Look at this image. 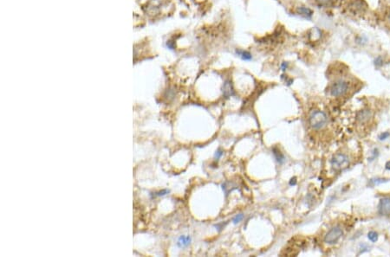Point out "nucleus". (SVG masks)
<instances>
[{
	"label": "nucleus",
	"mask_w": 390,
	"mask_h": 257,
	"mask_svg": "<svg viewBox=\"0 0 390 257\" xmlns=\"http://www.w3.org/2000/svg\"><path fill=\"white\" fill-rule=\"evenodd\" d=\"M385 166H386L387 170H389V171H390V161H388V162H387V164H386V165H385Z\"/></svg>",
	"instance_id": "obj_23"
},
{
	"label": "nucleus",
	"mask_w": 390,
	"mask_h": 257,
	"mask_svg": "<svg viewBox=\"0 0 390 257\" xmlns=\"http://www.w3.org/2000/svg\"><path fill=\"white\" fill-rule=\"evenodd\" d=\"M350 8L354 10L355 11H362L363 9L365 8L364 2L361 1V0H356L351 4Z\"/></svg>",
	"instance_id": "obj_10"
},
{
	"label": "nucleus",
	"mask_w": 390,
	"mask_h": 257,
	"mask_svg": "<svg viewBox=\"0 0 390 257\" xmlns=\"http://www.w3.org/2000/svg\"><path fill=\"white\" fill-rule=\"evenodd\" d=\"M390 136V133L388 132H384V133H382L381 134L379 135V139L380 140H385L386 139H388V137Z\"/></svg>",
	"instance_id": "obj_17"
},
{
	"label": "nucleus",
	"mask_w": 390,
	"mask_h": 257,
	"mask_svg": "<svg viewBox=\"0 0 390 257\" xmlns=\"http://www.w3.org/2000/svg\"><path fill=\"white\" fill-rule=\"evenodd\" d=\"M237 55H239L240 58H242L244 61H250L252 59V55L246 50H236Z\"/></svg>",
	"instance_id": "obj_12"
},
{
	"label": "nucleus",
	"mask_w": 390,
	"mask_h": 257,
	"mask_svg": "<svg viewBox=\"0 0 390 257\" xmlns=\"http://www.w3.org/2000/svg\"><path fill=\"white\" fill-rule=\"evenodd\" d=\"M389 20H390V14H389Z\"/></svg>",
	"instance_id": "obj_24"
},
{
	"label": "nucleus",
	"mask_w": 390,
	"mask_h": 257,
	"mask_svg": "<svg viewBox=\"0 0 390 257\" xmlns=\"http://www.w3.org/2000/svg\"><path fill=\"white\" fill-rule=\"evenodd\" d=\"M297 11H298V14H300L301 16H303V17H307V18H311L312 17V15H313V11H311V9L304 7V6L298 7Z\"/></svg>",
	"instance_id": "obj_8"
},
{
	"label": "nucleus",
	"mask_w": 390,
	"mask_h": 257,
	"mask_svg": "<svg viewBox=\"0 0 390 257\" xmlns=\"http://www.w3.org/2000/svg\"><path fill=\"white\" fill-rule=\"evenodd\" d=\"M316 1L317 2V4H318L319 5L325 6V5H328V4H330L332 0H316Z\"/></svg>",
	"instance_id": "obj_18"
},
{
	"label": "nucleus",
	"mask_w": 390,
	"mask_h": 257,
	"mask_svg": "<svg viewBox=\"0 0 390 257\" xmlns=\"http://www.w3.org/2000/svg\"><path fill=\"white\" fill-rule=\"evenodd\" d=\"M309 122L313 129L320 130L327 125V114L323 111H319V110L312 111L309 118Z\"/></svg>",
	"instance_id": "obj_1"
},
{
	"label": "nucleus",
	"mask_w": 390,
	"mask_h": 257,
	"mask_svg": "<svg viewBox=\"0 0 390 257\" xmlns=\"http://www.w3.org/2000/svg\"><path fill=\"white\" fill-rule=\"evenodd\" d=\"M223 94L226 98H229V97L233 96L235 95V90L233 89V86L230 81H226L224 85H223Z\"/></svg>",
	"instance_id": "obj_6"
},
{
	"label": "nucleus",
	"mask_w": 390,
	"mask_h": 257,
	"mask_svg": "<svg viewBox=\"0 0 390 257\" xmlns=\"http://www.w3.org/2000/svg\"><path fill=\"white\" fill-rule=\"evenodd\" d=\"M371 117V112L369 110H363L357 114V120L361 122H364L366 120H369Z\"/></svg>",
	"instance_id": "obj_9"
},
{
	"label": "nucleus",
	"mask_w": 390,
	"mask_h": 257,
	"mask_svg": "<svg viewBox=\"0 0 390 257\" xmlns=\"http://www.w3.org/2000/svg\"><path fill=\"white\" fill-rule=\"evenodd\" d=\"M374 64L377 67H381L382 66V64H383V60H382V56H378V57H376L374 59Z\"/></svg>",
	"instance_id": "obj_16"
},
{
	"label": "nucleus",
	"mask_w": 390,
	"mask_h": 257,
	"mask_svg": "<svg viewBox=\"0 0 390 257\" xmlns=\"http://www.w3.org/2000/svg\"><path fill=\"white\" fill-rule=\"evenodd\" d=\"M368 237H369V239L371 242H376L378 240V234L374 231H370L368 234Z\"/></svg>",
	"instance_id": "obj_13"
},
{
	"label": "nucleus",
	"mask_w": 390,
	"mask_h": 257,
	"mask_svg": "<svg viewBox=\"0 0 390 257\" xmlns=\"http://www.w3.org/2000/svg\"><path fill=\"white\" fill-rule=\"evenodd\" d=\"M383 182H385L384 179L382 178H377V179H371V183H373L374 185H378V184H382Z\"/></svg>",
	"instance_id": "obj_19"
},
{
	"label": "nucleus",
	"mask_w": 390,
	"mask_h": 257,
	"mask_svg": "<svg viewBox=\"0 0 390 257\" xmlns=\"http://www.w3.org/2000/svg\"><path fill=\"white\" fill-rule=\"evenodd\" d=\"M297 184V178L296 177H292L289 181V185H295Z\"/></svg>",
	"instance_id": "obj_20"
},
{
	"label": "nucleus",
	"mask_w": 390,
	"mask_h": 257,
	"mask_svg": "<svg viewBox=\"0 0 390 257\" xmlns=\"http://www.w3.org/2000/svg\"><path fill=\"white\" fill-rule=\"evenodd\" d=\"M191 242H192V238L189 236H181L177 241V246L181 249L186 248L190 245Z\"/></svg>",
	"instance_id": "obj_7"
},
{
	"label": "nucleus",
	"mask_w": 390,
	"mask_h": 257,
	"mask_svg": "<svg viewBox=\"0 0 390 257\" xmlns=\"http://www.w3.org/2000/svg\"><path fill=\"white\" fill-rule=\"evenodd\" d=\"M379 212L382 216H390V198L386 197L381 199L379 203Z\"/></svg>",
	"instance_id": "obj_5"
},
{
	"label": "nucleus",
	"mask_w": 390,
	"mask_h": 257,
	"mask_svg": "<svg viewBox=\"0 0 390 257\" xmlns=\"http://www.w3.org/2000/svg\"><path fill=\"white\" fill-rule=\"evenodd\" d=\"M348 82L345 81L339 80L336 81L334 84L332 85L331 89H330V94H331L332 96L340 97L344 95L345 94L348 92Z\"/></svg>",
	"instance_id": "obj_3"
},
{
	"label": "nucleus",
	"mask_w": 390,
	"mask_h": 257,
	"mask_svg": "<svg viewBox=\"0 0 390 257\" xmlns=\"http://www.w3.org/2000/svg\"><path fill=\"white\" fill-rule=\"evenodd\" d=\"M244 219V215L243 214H239V215H237L235 216L234 218L232 219V222H233V224H237L240 223L242 220Z\"/></svg>",
	"instance_id": "obj_15"
},
{
	"label": "nucleus",
	"mask_w": 390,
	"mask_h": 257,
	"mask_svg": "<svg viewBox=\"0 0 390 257\" xmlns=\"http://www.w3.org/2000/svg\"><path fill=\"white\" fill-rule=\"evenodd\" d=\"M273 152V154H274V156H275V159H276V160L279 163V164H283L285 160V156L282 154V152L277 149V147H274L272 150Z\"/></svg>",
	"instance_id": "obj_11"
},
{
	"label": "nucleus",
	"mask_w": 390,
	"mask_h": 257,
	"mask_svg": "<svg viewBox=\"0 0 390 257\" xmlns=\"http://www.w3.org/2000/svg\"><path fill=\"white\" fill-rule=\"evenodd\" d=\"M168 193V190H161V191H159L157 193V196H164V195H166V194Z\"/></svg>",
	"instance_id": "obj_21"
},
{
	"label": "nucleus",
	"mask_w": 390,
	"mask_h": 257,
	"mask_svg": "<svg viewBox=\"0 0 390 257\" xmlns=\"http://www.w3.org/2000/svg\"><path fill=\"white\" fill-rule=\"evenodd\" d=\"M287 67H288V63H282L281 68L283 70H285L286 68H287Z\"/></svg>",
	"instance_id": "obj_22"
},
{
	"label": "nucleus",
	"mask_w": 390,
	"mask_h": 257,
	"mask_svg": "<svg viewBox=\"0 0 390 257\" xmlns=\"http://www.w3.org/2000/svg\"><path fill=\"white\" fill-rule=\"evenodd\" d=\"M349 164V159L348 156L343 153H337L334 155L331 159V165L336 171H343L346 169Z\"/></svg>",
	"instance_id": "obj_2"
},
{
	"label": "nucleus",
	"mask_w": 390,
	"mask_h": 257,
	"mask_svg": "<svg viewBox=\"0 0 390 257\" xmlns=\"http://www.w3.org/2000/svg\"><path fill=\"white\" fill-rule=\"evenodd\" d=\"M343 229L339 226L332 228L326 234V236L324 237V242L328 244H335L339 241L340 238L343 236Z\"/></svg>",
	"instance_id": "obj_4"
},
{
	"label": "nucleus",
	"mask_w": 390,
	"mask_h": 257,
	"mask_svg": "<svg viewBox=\"0 0 390 257\" xmlns=\"http://www.w3.org/2000/svg\"><path fill=\"white\" fill-rule=\"evenodd\" d=\"M223 151L221 148H218L217 149V151L215 152V154H214V159H216V160H218L221 157L223 156Z\"/></svg>",
	"instance_id": "obj_14"
}]
</instances>
